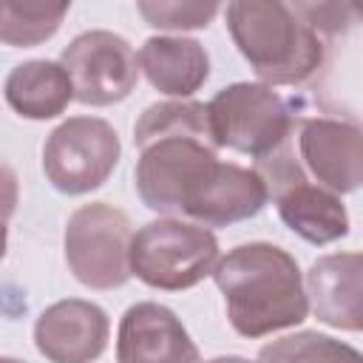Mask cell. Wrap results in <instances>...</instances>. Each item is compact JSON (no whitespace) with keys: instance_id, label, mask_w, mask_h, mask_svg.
Listing matches in <instances>:
<instances>
[{"instance_id":"8fae6325","label":"cell","mask_w":363,"mask_h":363,"mask_svg":"<svg viewBox=\"0 0 363 363\" xmlns=\"http://www.w3.org/2000/svg\"><path fill=\"white\" fill-rule=\"evenodd\" d=\"M111 323L102 306L65 298L45 306L34 323V346L51 363H94L102 357Z\"/></svg>"},{"instance_id":"ffe728a7","label":"cell","mask_w":363,"mask_h":363,"mask_svg":"<svg viewBox=\"0 0 363 363\" xmlns=\"http://www.w3.org/2000/svg\"><path fill=\"white\" fill-rule=\"evenodd\" d=\"M139 14L153 26L164 31H184V28H204L216 11L218 3H182V0H159V3H139Z\"/></svg>"},{"instance_id":"30bf717a","label":"cell","mask_w":363,"mask_h":363,"mask_svg":"<svg viewBox=\"0 0 363 363\" xmlns=\"http://www.w3.org/2000/svg\"><path fill=\"white\" fill-rule=\"evenodd\" d=\"M298 159L320 187L354 193L363 187V128L343 116H306L298 125Z\"/></svg>"},{"instance_id":"8992f818","label":"cell","mask_w":363,"mask_h":363,"mask_svg":"<svg viewBox=\"0 0 363 363\" xmlns=\"http://www.w3.org/2000/svg\"><path fill=\"white\" fill-rule=\"evenodd\" d=\"M207 111L216 145L255 162L289 142L295 130L289 105L264 82L227 85L207 102Z\"/></svg>"},{"instance_id":"7402d4cb","label":"cell","mask_w":363,"mask_h":363,"mask_svg":"<svg viewBox=\"0 0 363 363\" xmlns=\"http://www.w3.org/2000/svg\"><path fill=\"white\" fill-rule=\"evenodd\" d=\"M207 363H250L247 357H238V354H224V357H213Z\"/></svg>"},{"instance_id":"ba28073f","label":"cell","mask_w":363,"mask_h":363,"mask_svg":"<svg viewBox=\"0 0 363 363\" xmlns=\"http://www.w3.org/2000/svg\"><path fill=\"white\" fill-rule=\"evenodd\" d=\"M60 62L71 77L74 99L94 108H105L130 96L142 71L133 45L105 28L74 37L62 48Z\"/></svg>"},{"instance_id":"277c9868","label":"cell","mask_w":363,"mask_h":363,"mask_svg":"<svg viewBox=\"0 0 363 363\" xmlns=\"http://www.w3.org/2000/svg\"><path fill=\"white\" fill-rule=\"evenodd\" d=\"M255 173L264 179L281 221L295 235L318 247L349 235V213L340 196L309 179V173L292 150V139L269 156L258 159Z\"/></svg>"},{"instance_id":"d6986e66","label":"cell","mask_w":363,"mask_h":363,"mask_svg":"<svg viewBox=\"0 0 363 363\" xmlns=\"http://www.w3.org/2000/svg\"><path fill=\"white\" fill-rule=\"evenodd\" d=\"M68 14V6H43V3H14L6 0L0 6V40L11 48H28L43 40H48L62 17Z\"/></svg>"},{"instance_id":"7a4b0ae2","label":"cell","mask_w":363,"mask_h":363,"mask_svg":"<svg viewBox=\"0 0 363 363\" xmlns=\"http://www.w3.org/2000/svg\"><path fill=\"white\" fill-rule=\"evenodd\" d=\"M227 28L264 85H301L323 62L320 34L281 0L227 3Z\"/></svg>"},{"instance_id":"9c48e42d","label":"cell","mask_w":363,"mask_h":363,"mask_svg":"<svg viewBox=\"0 0 363 363\" xmlns=\"http://www.w3.org/2000/svg\"><path fill=\"white\" fill-rule=\"evenodd\" d=\"M218 147L193 136H164L139 147L136 193L153 213L182 216L196 182L218 162Z\"/></svg>"},{"instance_id":"5b68a950","label":"cell","mask_w":363,"mask_h":363,"mask_svg":"<svg viewBox=\"0 0 363 363\" xmlns=\"http://www.w3.org/2000/svg\"><path fill=\"white\" fill-rule=\"evenodd\" d=\"M130 218L105 201L77 207L65 224V261L71 275L88 289H116L133 275Z\"/></svg>"},{"instance_id":"3957f363","label":"cell","mask_w":363,"mask_h":363,"mask_svg":"<svg viewBox=\"0 0 363 363\" xmlns=\"http://www.w3.org/2000/svg\"><path fill=\"white\" fill-rule=\"evenodd\" d=\"M216 235L193 221H147L130 244V269L150 289L182 292L204 281L218 267Z\"/></svg>"},{"instance_id":"6da1fadb","label":"cell","mask_w":363,"mask_h":363,"mask_svg":"<svg viewBox=\"0 0 363 363\" xmlns=\"http://www.w3.org/2000/svg\"><path fill=\"white\" fill-rule=\"evenodd\" d=\"M213 278L224 295L230 326L241 337H264L298 326L309 315L298 261L275 244L252 241L230 250Z\"/></svg>"},{"instance_id":"4fadbf2b","label":"cell","mask_w":363,"mask_h":363,"mask_svg":"<svg viewBox=\"0 0 363 363\" xmlns=\"http://www.w3.org/2000/svg\"><path fill=\"white\" fill-rule=\"evenodd\" d=\"M116 363H201V354L173 309L142 301L119 320Z\"/></svg>"},{"instance_id":"5bb4252c","label":"cell","mask_w":363,"mask_h":363,"mask_svg":"<svg viewBox=\"0 0 363 363\" xmlns=\"http://www.w3.org/2000/svg\"><path fill=\"white\" fill-rule=\"evenodd\" d=\"M306 295L320 323L363 332V252L320 255L306 272Z\"/></svg>"},{"instance_id":"7c38bea8","label":"cell","mask_w":363,"mask_h":363,"mask_svg":"<svg viewBox=\"0 0 363 363\" xmlns=\"http://www.w3.org/2000/svg\"><path fill=\"white\" fill-rule=\"evenodd\" d=\"M269 190L255 167H241L233 162H216L190 190L182 216L201 227H227L252 218L264 210Z\"/></svg>"},{"instance_id":"2e32d148","label":"cell","mask_w":363,"mask_h":363,"mask_svg":"<svg viewBox=\"0 0 363 363\" xmlns=\"http://www.w3.org/2000/svg\"><path fill=\"white\" fill-rule=\"evenodd\" d=\"M3 96L9 108L23 119H54L74 99V85L62 62L54 60H28L9 71Z\"/></svg>"},{"instance_id":"603a6c76","label":"cell","mask_w":363,"mask_h":363,"mask_svg":"<svg viewBox=\"0 0 363 363\" xmlns=\"http://www.w3.org/2000/svg\"><path fill=\"white\" fill-rule=\"evenodd\" d=\"M3 363H20V360H14V357H6V360H3Z\"/></svg>"},{"instance_id":"44dd1931","label":"cell","mask_w":363,"mask_h":363,"mask_svg":"<svg viewBox=\"0 0 363 363\" xmlns=\"http://www.w3.org/2000/svg\"><path fill=\"white\" fill-rule=\"evenodd\" d=\"M295 11L318 34H340L357 17L354 3H295Z\"/></svg>"},{"instance_id":"9a60e30c","label":"cell","mask_w":363,"mask_h":363,"mask_svg":"<svg viewBox=\"0 0 363 363\" xmlns=\"http://www.w3.org/2000/svg\"><path fill=\"white\" fill-rule=\"evenodd\" d=\"M139 65L159 94L176 99H187L210 77V57L204 45L190 37H147L139 51Z\"/></svg>"},{"instance_id":"52a82bcc","label":"cell","mask_w":363,"mask_h":363,"mask_svg":"<svg viewBox=\"0 0 363 363\" xmlns=\"http://www.w3.org/2000/svg\"><path fill=\"white\" fill-rule=\"evenodd\" d=\"M122 145L111 122L99 116H71L60 122L43 147V173L54 190L82 196L108 182Z\"/></svg>"},{"instance_id":"ac0fdd59","label":"cell","mask_w":363,"mask_h":363,"mask_svg":"<svg viewBox=\"0 0 363 363\" xmlns=\"http://www.w3.org/2000/svg\"><path fill=\"white\" fill-rule=\"evenodd\" d=\"M258 363H363V352L332 335L295 332L261 346Z\"/></svg>"},{"instance_id":"e0dca14e","label":"cell","mask_w":363,"mask_h":363,"mask_svg":"<svg viewBox=\"0 0 363 363\" xmlns=\"http://www.w3.org/2000/svg\"><path fill=\"white\" fill-rule=\"evenodd\" d=\"M164 136H193V139H204L213 147H218L216 136H213V128H210L207 105L193 102V99L156 102V105L145 108V113L133 125L136 147H145L147 142H156V139H164Z\"/></svg>"}]
</instances>
